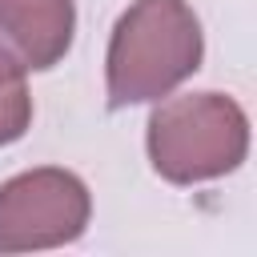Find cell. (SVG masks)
<instances>
[{"mask_svg":"<svg viewBox=\"0 0 257 257\" xmlns=\"http://www.w3.org/2000/svg\"><path fill=\"white\" fill-rule=\"evenodd\" d=\"M205 56L201 20L189 0H133L104 56V88L108 108L149 104L185 84Z\"/></svg>","mask_w":257,"mask_h":257,"instance_id":"1","label":"cell"},{"mask_svg":"<svg viewBox=\"0 0 257 257\" xmlns=\"http://www.w3.org/2000/svg\"><path fill=\"white\" fill-rule=\"evenodd\" d=\"M153 169L169 185H197L233 173L249 153V116L225 92L169 96L145 128Z\"/></svg>","mask_w":257,"mask_h":257,"instance_id":"2","label":"cell"},{"mask_svg":"<svg viewBox=\"0 0 257 257\" xmlns=\"http://www.w3.org/2000/svg\"><path fill=\"white\" fill-rule=\"evenodd\" d=\"M92 217L88 185L56 165L16 173L0 185V253L72 245Z\"/></svg>","mask_w":257,"mask_h":257,"instance_id":"3","label":"cell"},{"mask_svg":"<svg viewBox=\"0 0 257 257\" xmlns=\"http://www.w3.org/2000/svg\"><path fill=\"white\" fill-rule=\"evenodd\" d=\"M0 36L32 72L60 64L76 36L72 0H0Z\"/></svg>","mask_w":257,"mask_h":257,"instance_id":"4","label":"cell"},{"mask_svg":"<svg viewBox=\"0 0 257 257\" xmlns=\"http://www.w3.org/2000/svg\"><path fill=\"white\" fill-rule=\"evenodd\" d=\"M32 124V92L24 64L16 60L12 48L0 44V145H12L28 133Z\"/></svg>","mask_w":257,"mask_h":257,"instance_id":"5","label":"cell"}]
</instances>
